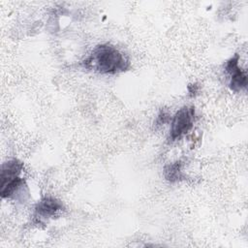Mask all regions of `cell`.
<instances>
[{
    "label": "cell",
    "mask_w": 248,
    "mask_h": 248,
    "mask_svg": "<svg viewBox=\"0 0 248 248\" xmlns=\"http://www.w3.org/2000/svg\"><path fill=\"white\" fill-rule=\"evenodd\" d=\"M169 119H170V114H169V112L166 111V110H164V109H162V110L160 111V113L158 114V116H157V118H156V120H155V122H154V125H155V127L161 126V125L165 124L166 122H168Z\"/></svg>",
    "instance_id": "7"
},
{
    "label": "cell",
    "mask_w": 248,
    "mask_h": 248,
    "mask_svg": "<svg viewBox=\"0 0 248 248\" xmlns=\"http://www.w3.org/2000/svg\"><path fill=\"white\" fill-rule=\"evenodd\" d=\"M239 54L235 53L225 63V71L230 77L229 87L233 92H240L247 87V75L239 66Z\"/></svg>",
    "instance_id": "3"
},
{
    "label": "cell",
    "mask_w": 248,
    "mask_h": 248,
    "mask_svg": "<svg viewBox=\"0 0 248 248\" xmlns=\"http://www.w3.org/2000/svg\"><path fill=\"white\" fill-rule=\"evenodd\" d=\"M82 65L100 74L114 75L127 71L130 68V61L116 46L110 44H101L92 49Z\"/></svg>",
    "instance_id": "1"
},
{
    "label": "cell",
    "mask_w": 248,
    "mask_h": 248,
    "mask_svg": "<svg viewBox=\"0 0 248 248\" xmlns=\"http://www.w3.org/2000/svg\"><path fill=\"white\" fill-rule=\"evenodd\" d=\"M23 169V163L16 158L2 164L1 167V186L19 177Z\"/></svg>",
    "instance_id": "5"
},
{
    "label": "cell",
    "mask_w": 248,
    "mask_h": 248,
    "mask_svg": "<svg viewBox=\"0 0 248 248\" xmlns=\"http://www.w3.org/2000/svg\"><path fill=\"white\" fill-rule=\"evenodd\" d=\"M182 166H183V163L180 160L167 164L164 167V170H163L166 180H168L170 183L183 180L185 175L182 171Z\"/></svg>",
    "instance_id": "6"
},
{
    "label": "cell",
    "mask_w": 248,
    "mask_h": 248,
    "mask_svg": "<svg viewBox=\"0 0 248 248\" xmlns=\"http://www.w3.org/2000/svg\"><path fill=\"white\" fill-rule=\"evenodd\" d=\"M64 209L63 203L54 197L46 196L41 199L35 205V216L41 219L54 218Z\"/></svg>",
    "instance_id": "4"
},
{
    "label": "cell",
    "mask_w": 248,
    "mask_h": 248,
    "mask_svg": "<svg viewBox=\"0 0 248 248\" xmlns=\"http://www.w3.org/2000/svg\"><path fill=\"white\" fill-rule=\"evenodd\" d=\"M195 118V108L193 106L180 108L172 116L169 140L174 141L185 136L193 128Z\"/></svg>",
    "instance_id": "2"
}]
</instances>
